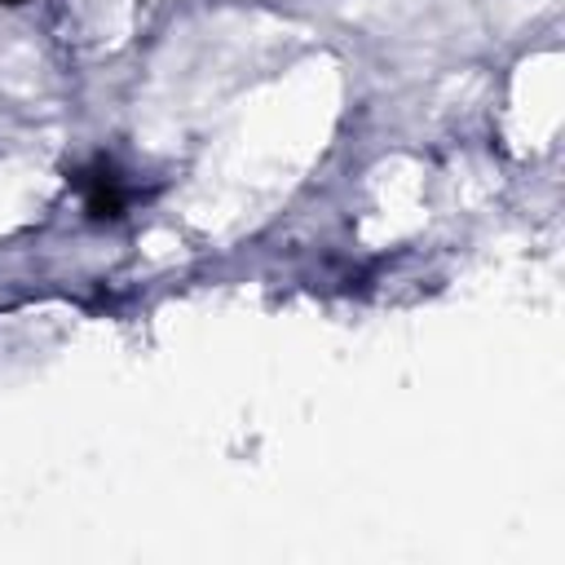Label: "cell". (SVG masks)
Wrapping results in <instances>:
<instances>
[{
    "mask_svg": "<svg viewBox=\"0 0 565 565\" xmlns=\"http://www.w3.org/2000/svg\"><path fill=\"white\" fill-rule=\"evenodd\" d=\"M75 185H79V194H84L88 216H97V221H115V216H124L128 185H124V177H119L106 159H97L93 168H84Z\"/></svg>",
    "mask_w": 565,
    "mask_h": 565,
    "instance_id": "obj_1",
    "label": "cell"
},
{
    "mask_svg": "<svg viewBox=\"0 0 565 565\" xmlns=\"http://www.w3.org/2000/svg\"><path fill=\"white\" fill-rule=\"evenodd\" d=\"M4 4H22V0H4Z\"/></svg>",
    "mask_w": 565,
    "mask_h": 565,
    "instance_id": "obj_2",
    "label": "cell"
}]
</instances>
